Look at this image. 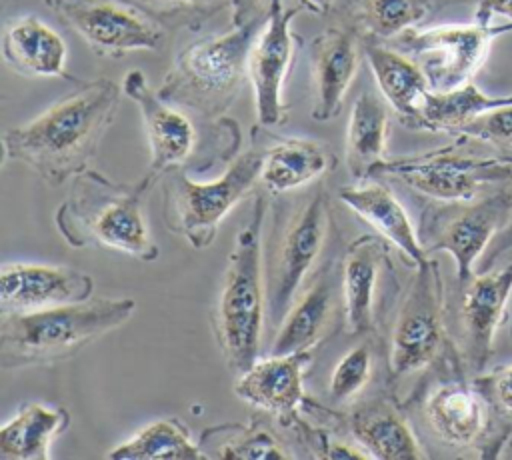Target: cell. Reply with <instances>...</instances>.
<instances>
[{
  "mask_svg": "<svg viewBox=\"0 0 512 460\" xmlns=\"http://www.w3.org/2000/svg\"><path fill=\"white\" fill-rule=\"evenodd\" d=\"M388 110L384 100L364 90L354 100L346 130V166L356 180H366L368 172L386 156Z\"/></svg>",
  "mask_w": 512,
  "mask_h": 460,
  "instance_id": "obj_28",
  "label": "cell"
},
{
  "mask_svg": "<svg viewBox=\"0 0 512 460\" xmlns=\"http://www.w3.org/2000/svg\"><path fill=\"white\" fill-rule=\"evenodd\" d=\"M108 458H206V452L196 444L180 418H160L146 424L132 438L112 448Z\"/></svg>",
  "mask_w": 512,
  "mask_h": 460,
  "instance_id": "obj_31",
  "label": "cell"
},
{
  "mask_svg": "<svg viewBox=\"0 0 512 460\" xmlns=\"http://www.w3.org/2000/svg\"><path fill=\"white\" fill-rule=\"evenodd\" d=\"M70 426V412L64 406L26 402L0 428L2 460H44L50 458L52 442Z\"/></svg>",
  "mask_w": 512,
  "mask_h": 460,
  "instance_id": "obj_27",
  "label": "cell"
},
{
  "mask_svg": "<svg viewBox=\"0 0 512 460\" xmlns=\"http://www.w3.org/2000/svg\"><path fill=\"white\" fill-rule=\"evenodd\" d=\"M346 426L370 458H426L406 414L390 396H376L358 404L348 414Z\"/></svg>",
  "mask_w": 512,
  "mask_h": 460,
  "instance_id": "obj_22",
  "label": "cell"
},
{
  "mask_svg": "<svg viewBox=\"0 0 512 460\" xmlns=\"http://www.w3.org/2000/svg\"><path fill=\"white\" fill-rule=\"evenodd\" d=\"M332 164L330 150L318 140L276 138L264 144L260 184L272 194H286L318 180Z\"/></svg>",
  "mask_w": 512,
  "mask_h": 460,
  "instance_id": "obj_26",
  "label": "cell"
},
{
  "mask_svg": "<svg viewBox=\"0 0 512 460\" xmlns=\"http://www.w3.org/2000/svg\"><path fill=\"white\" fill-rule=\"evenodd\" d=\"M338 300H342L340 262L330 258L280 320L272 354L314 350L332 326Z\"/></svg>",
  "mask_w": 512,
  "mask_h": 460,
  "instance_id": "obj_20",
  "label": "cell"
},
{
  "mask_svg": "<svg viewBox=\"0 0 512 460\" xmlns=\"http://www.w3.org/2000/svg\"><path fill=\"white\" fill-rule=\"evenodd\" d=\"M472 380L492 410L500 418L512 422V362L490 372L484 370L482 374L472 376Z\"/></svg>",
  "mask_w": 512,
  "mask_h": 460,
  "instance_id": "obj_36",
  "label": "cell"
},
{
  "mask_svg": "<svg viewBox=\"0 0 512 460\" xmlns=\"http://www.w3.org/2000/svg\"><path fill=\"white\" fill-rule=\"evenodd\" d=\"M44 4L98 56L122 58L164 44V26L126 0H44Z\"/></svg>",
  "mask_w": 512,
  "mask_h": 460,
  "instance_id": "obj_14",
  "label": "cell"
},
{
  "mask_svg": "<svg viewBox=\"0 0 512 460\" xmlns=\"http://www.w3.org/2000/svg\"><path fill=\"white\" fill-rule=\"evenodd\" d=\"M122 90L138 106L150 144V164L142 178L156 186L166 172L190 164L198 146L196 128L178 106L160 98L142 70H130L122 80Z\"/></svg>",
  "mask_w": 512,
  "mask_h": 460,
  "instance_id": "obj_17",
  "label": "cell"
},
{
  "mask_svg": "<svg viewBox=\"0 0 512 460\" xmlns=\"http://www.w3.org/2000/svg\"><path fill=\"white\" fill-rule=\"evenodd\" d=\"M266 20V8L226 34L188 44L174 58L158 94L166 102L220 120L238 98L248 76L250 46Z\"/></svg>",
  "mask_w": 512,
  "mask_h": 460,
  "instance_id": "obj_6",
  "label": "cell"
},
{
  "mask_svg": "<svg viewBox=\"0 0 512 460\" xmlns=\"http://www.w3.org/2000/svg\"><path fill=\"white\" fill-rule=\"evenodd\" d=\"M512 296V260L500 268L454 280L446 292L450 340L470 376L482 374L494 354V340Z\"/></svg>",
  "mask_w": 512,
  "mask_h": 460,
  "instance_id": "obj_12",
  "label": "cell"
},
{
  "mask_svg": "<svg viewBox=\"0 0 512 460\" xmlns=\"http://www.w3.org/2000/svg\"><path fill=\"white\" fill-rule=\"evenodd\" d=\"M268 200L256 194L248 218L238 230L224 284L212 316V328L228 370L238 376L248 370L260 352L262 322L266 312L264 274V224Z\"/></svg>",
  "mask_w": 512,
  "mask_h": 460,
  "instance_id": "obj_4",
  "label": "cell"
},
{
  "mask_svg": "<svg viewBox=\"0 0 512 460\" xmlns=\"http://www.w3.org/2000/svg\"><path fill=\"white\" fill-rule=\"evenodd\" d=\"M302 10H306L304 4L286 8L282 0H270L266 20L250 46L248 78L254 90L258 124L262 128L280 126L288 118L282 92L300 46V38L292 32V20Z\"/></svg>",
  "mask_w": 512,
  "mask_h": 460,
  "instance_id": "obj_16",
  "label": "cell"
},
{
  "mask_svg": "<svg viewBox=\"0 0 512 460\" xmlns=\"http://www.w3.org/2000/svg\"><path fill=\"white\" fill-rule=\"evenodd\" d=\"M330 230V200L322 184H316L288 208L276 210L270 248L264 254L266 308L276 324L316 268Z\"/></svg>",
  "mask_w": 512,
  "mask_h": 460,
  "instance_id": "obj_8",
  "label": "cell"
},
{
  "mask_svg": "<svg viewBox=\"0 0 512 460\" xmlns=\"http://www.w3.org/2000/svg\"><path fill=\"white\" fill-rule=\"evenodd\" d=\"M466 138L402 158H384L368 178H394L428 200H470L512 182V158L504 152L468 154ZM366 178V180H368Z\"/></svg>",
  "mask_w": 512,
  "mask_h": 460,
  "instance_id": "obj_9",
  "label": "cell"
},
{
  "mask_svg": "<svg viewBox=\"0 0 512 460\" xmlns=\"http://www.w3.org/2000/svg\"><path fill=\"white\" fill-rule=\"evenodd\" d=\"M338 198L392 246H396L412 268L430 258L418 238V228L412 224L404 206L392 190L376 182V178H368V182L358 186L340 188Z\"/></svg>",
  "mask_w": 512,
  "mask_h": 460,
  "instance_id": "obj_23",
  "label": "cell"
},
{
  "mask_svg": "<svg viewBox=\"0 0 512 460\" xmlns=\"http://www.w3.org/2000/svg\"><path fill=\"white\" fill-rule=\"evenodd\" d=\"M122 86L110 78L82 82L26 124L4 132V162L32 168L46 184L60 186L84 172L120 108Z\"/></svg>",
  "mask_w": 512,
  "mask_h": 460,
  "instance_id": "obj_1",
  "label": "cell"
},
{
  "mask_svg": "<svg viewBox=\"0 0 512 460\" xmlns=\"http://www.w3.org/2000/svg\"><path fill=\"white\" fill-rule=\"evenodd\" d=\"M162 26H186L200 28L208 18L218 14L224 6H230L228 0H126Z\"/></svg>",
  "mask_w": 512,
  "mask_h": 460,
  "instance_id": "obj_34",
  "label": "cell"
},
{
  "mask_svg": "<svg viewBox=\"0 0 512 460\" xmlns=\"http://www.w3.org/2000/svg\"><path fill=\"white\" fill-rule=\"evenodd\" d=\"M2 56L22 76H66V44L62 36L32 14L14 18L4 26Z\"/></svg>",
  "mask_w": 512,
  "mask_h": 460,
  "instance_id": "obj_25",
  "label": "cell"
},
{
  "mask_svg": "<svg viewBox=\"0 0 512 460\" xmlns=\"http://www.w3.org/2000/svg\"><path fill=\"white\" fill-rule=\"evenodd\" d=\"M442 6L446 0H352L354 28L366 40H392L418 28Z\"/></svg>",
  "mask_w": 512,
  "mask_h": 460,
  "instance_id": "obj_30",
  "label": "cell"
},
{
  "mask_svg": "<svg viewBox=\"0 0 512 460\" xmlns=\"http://www.w3.org/2000/svg\"><path fill=\"white\" fill-rule=\"evenodd\" d=\"M466 2L474 6V22L492 24L496 16H502L506 22H512V0H446V4Z\"/></svg>",
  "mask_w": 512,
  "mask_h": 460,
  "instance_id": "obj_37",
  "label": "cell"
},
{
  "mask_svg": "<svg viewBox=\"0 0 512 460\" xmlns=\"http://www.w3.org/2000/svg\"><path fill=\"white\" fill-rule=\"evenodd\" d=\"M510 32L512 22L410 28L392 38V48L416 60L432 92H448L472 82L486 62L492 42Z\"/></svg>",
  "mask_w": 512,
  "mask_h": 460,
  "instance_id": "obj_13",
  "label": "cell"
},
{
  "mask_svg": "<svg viewBox=\"0 0 512 460\" xmlns=\"http://www.w3.org/2000/svg\"><path fill=\"white\" fill-rule=\"evenodd\" d=\"M262 160L264 144L252 134V146L236 154L226 170L208 182L192 180L184 168L166 172L160 180L166 228L196 250L212 246L222 220L260 182Z\"/></svg>",
  "mask_w": 512,
  "mask_h": 460,
  "instance_id": "obj_7",
  "label": "cell"
},
{
  "mask_svg": "<svg viewBox=\"0 0 512 460\" xmlns=\"http://www.w3.org/2000/svg\"><path fill=\"white\" fill-rule=\"evenodd\" d=\"M152 188L144 178L130 184L114 182L86 168L72 178L68 196L56 208L54 224L72 248L102 246L154 262L160 248L142 210Z\"/></svg>",
  "mask_w": 512,
  "mask_h": 460,
  "instance_id": "obj_2",
  "label": "cell"
},
{
  "mask_svg": "<svg viewBox=\"0 0 512 460\" xmlns=\"http://www.w3.org/2000/svg\"><path fill=\"white\" fill-rule=\"evenodd\" d=\"M228 4L232 26H242L262 12L260 0H228Z\"/></svg>",
  "mask_w": 512,
  "mask_h": 460,
  "instance_id": "obj_39",
  "label": "cell"
},
{
  "mask_svg": "<svg viewBox=\"0 0 512 460\" xmlns=\"http://www.w3.org/2000/svg\"><path fill=\"white\" fill-rule=\"evenodd\" d=\"M312 360V350L270 354L256 360L248 370L236 376L234 394L256 410L274 414L290 426L304 406V368Z\"/></svg>",
  "mask_w": 512,
  "mask_h": 460,
  "instance_id": "obj_19",
  "label": "cell"
},
{
  "mask_svg": "<svg viewBox=\"0 0 512 460\" xmlns=\"http://www.w3.org/2000/svg\"><path fill=\"white\" fill-rule=\"evenodd\" d=\"M374 370V348L366 342L346 350L328 378V394L336 404L354 400L370 382Z\"/></svg>",
  "mask_w": 512,
  "mask_h": 460,
  "instance_id": "obj_33",
  "label": "cell"
},
{
  "mask_svg": "<svg viewBox=\"0 0 512 460\" xmlns=\"http://www.w3.org/2000/svg\"><path fill=\"white\" fill-rule=\"evenodd\" d=\"M90 274L56 264L12 262L0 270V314L36 312L92 298Z\"/></svg>",
  "mask_w": 512,
  "mask_h": 460,
  "instance_id": "obj_18",
  "label": "cell"
},
{
  "mask_svg": "<svg viewBox=\"0 0 512 460\" xmlns=\"http://www.w3.org/2000/svg\"><path fill=\"white\" fill-rule=\"evenodd\" d=\"M364 52L382 98L406 128L416 130L422 100L430 90L422 68L408 54L374 40L364 42Z\"/></svg>",
  "mask_w": 512,
  "mask_h": 460,
  "instance_id": "obj_24",
  "label": "cell"
},
{
  "mask_svg": "<svg viewBox=\"0 0 512 460\" xmlns=\"http://www.w3.org/2000/svg\"><path fill=\"white\" fill-rule=\"evenodd\" d=\"M358 30L348 26H328L310 42L314 102L312 120H334L346 100L358 70Z\"/></svg>",
  "mask_w": 512,
  "mask_h": 460,
  "instance_id": "obj_21",
  "label": "cell"
},
{
  "mask_svg": "<svg viewBox=\"0 0 512 460\" xmlns=\"http://www.w3.org/2000/svg\"><path fill=\"white\" fill-rule=\"evenodd\" d=\"M302 4L314 14H328L334 6V0H302Z\"/></svg>",
  "mask_w": 512,
  "mask_h": 460,
  "instance_id": "obj_40",
  "label": "cell"
},
{
  "mask_svg": "<svg viewBox=\"0 0 512 460\" xmlns=\"http://www.w3.org/2000/svg\"><path fill=\"white\" fill-rule=\"evenodd\" d=\"M506 156L512 158V150L510 152H504ZM512 250V218L510 222L496 234V238L492 240V244L488 246V250L484 252V258H482V266L484 270L488 268H494V264L506 254Z\"/></svg>",
  "mask_w": 512,
  "mask_h": 460,
  "instance_id": "obj_38",
  "label": "cell"
},
{
  "mask_svg": "<svg viewBox=\"0 0 512 460\" xmlns=\"http://www.w3.org/2000/svg\"><path fill=\"white\" fill-rule=\"evenodd\" d=\"M452 348L446 312V286L438 260L414 268L388 338V374L396 382L434 366Z\"/></svg>",
  "mask_w": 512,
  "mask_h": 460,
  "instance_id": "obj_10",
  "label": "cell"
},
{
  "mask_svg": "<svg viewBox=\"0 0 512 460\" xmlns=\"http://www.w3.org/2000/svg\"><path fill=\"white\" fill-rule=\"evenodd\" d=\"M456 136L484 142L488 146H494L498 152H510L512 150V104H504L484 112L482 116L468 122Z\"/></svg>",
  "mask_w": 512,
  "mask_h": 460,
  "instance_id": "obj_35",
  "label": "cell"
},
{
  "mask_svg": "<svg viewBox=\"0 0 512 460\" xmlns=\"http://www.w3.org/2000/svg\"><path fill=\"white\" fill-rule=\"evenodd\" d=\"M214 444L208 454L218 458H290V450L264 426H214L202 434Z\"/></svg>",
  "mask_w": 512,
  "mask_h": 460,
  "instance_id": "obj_32",
  "label": "cell"
},
{
  "mask_svg": "<svg viewBox=\"0 0 512 460\" xmlns=\"http://www.w3.org/2000/svg\"><path fill=\"white\" fill-rule=\"evenodd\" d=\"M504 104H512V94L490 96L472 82L448 92L428 90L420 106L416 130L456 136L468 122Z\"/></svg>",
  "mask_w": 512,
  "mask_h": 460,
  "instance_id": "obj_29",
  "label": "cell"
},
{
  "mask_svg": "<svg viewBox=\"0 0 512 460\" xmlns=\"http://www.w3.org/2000/svg\"><path fill=\"white\" fill-rule=\"evenodd\" d=\"M512 218V182L470 200H430L418 218V238L430 252H448L454 280L474 274V264Z\"/></svg>",
  "mask_w": 512,
  "mask_h": 460,
  "instance_id": "obj_11",
  "label": "cell"
},
{
  "mask_svg": "<svg viewBox=\"0 0 512 460\" xmlns=\"http://www.w3.org/2000/svg\"><path fill=\"white\" fill-rule=\"evenodd\" d=\"M510 332H512V330H510Z\"/></svg>",
  "mask_w": 512,
  "mask_h": 460,
  "instance_id": "obj_41",
  "label": "cell"
},
{
  "mask_svg": "<svg viewBox=\"0 0 512 460\" xmlns=\"http://www.w3.org/2000/svg\"><path fill=\"white\" fill-rule=\"evenodd\" d=\"M430 370L432 376L414 398L432 438L454 452H476L480 458L504 454L512 442V422L492 410L454 344Z\"/></svg>",
  "mask_w": 512,
  "mask_h": 460,
  "instance_id": "obj_5",
  "label": "cell"
},
{
  "mask_svg": "<svg viewBox=\"0 0 512 460\" xmlns=\"http://www.w3.org/2000/svg\"><path fill=\"white\" fill-rule=\"evenodd\" d=\"M340 284L346 330L354 336L378 330L398 292L390 242L380 234H362L350 242L340 258Z\"/></svg>",
  "mask_w": 512,
  "mask_h": 460,
  "instance_id": "obj_15",
  "label": "cell"
},
{
  "mask_svg": "<svg viewBox=\"0 0 512 460\" xmlns=\"http://www.w3.org/2000/svg\"><path fill=\"white\" fill-rule=\"evenodd\" d=\"M134 310V298L98 296L36 312L0 314V366L14 370L64 362L124 326Z\"/></svg>",
  "mask_w": 512,
  "mask_h": 460,
  "instance_id": "obj_3",
  "label": "cell"
}]
</instances>
